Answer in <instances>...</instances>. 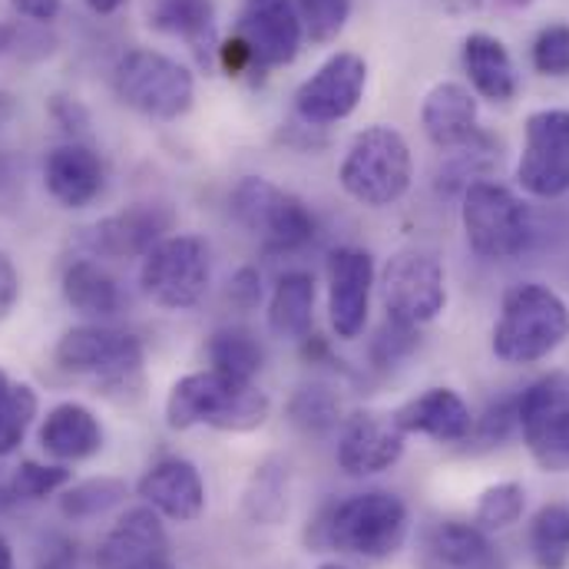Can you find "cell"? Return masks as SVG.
Segmentation results:
<instances>
[{
    "label": "cell",
    "instance_id": "cell-35",
    "mask_svg": "<svg viewBox=\"0 0 569 569\" xmlns=\"http://www.w3.org/2000/svg\"><path fill=\"white\" fill-rule=\"evenodd\" d=\"M40 411V398L30 385H10L7 395L0 398V457L13 453L20 447V440L27 437V430L33 425Z\"/></svg>",
    "mask_w": 569,
    "mask_h": 569
},
{
    "label": "cell",
    "instance_id": "cell-27",
    "mask_svg": "<svg viewBox=\"0 0 569 569\" xmlns=\"http://www.w3.org/2000/svg\"><path fill=\"white\" fill-rule=\"evenodd\" d=\"M60 291H63V301L90 318V321H103V318H113L120 315L123 308V291L117 279L93 259H77L63 269V279H60Z\"/></svg>",
    "mask_w": 569,
    "mask_h": 569
},
{
    "label": "cell",
    "instance_id": "cell-14",
    "mask_svg": "<svg viewBox=\"0 0 569 569\" xmlns=\"http://www.w3.org/2000/svg\"><path fill=\"white\" fill-rule=\"evenodd\" d=\"M176 216L166 202H137L123 212H113L93 222L83 232V246L100 259H142L152 246L172 232Z\"/></svg>",
    "mask_w": 569,
    "mask_h": 569
},
{
    "label": "cell",
    "instance_id": "cell-12",
    "mask_svg": "<svg viewBox=\"0 0 569 569\" xmlns=\"http://www.w3.org/2000/svg\"><path fill=\"white\" fill-rule=\"evenodd\" d=\"M517 182L537 199L569 192V110H537L523 123Z\"/></svg>",
    "mask_w": 569,
    "mask_h": 569
},
{
    "label": "cell",
    "instance_id": "cell-37",
    "mask_svg": "<svg viewBox=\"0 0 569 569\" xmlns=\"http://www.w3.org/2000/svg\"><path fill=\"white\" fill-rule=\"evenodd\" d=\"M415 348H418V328L415 325H405L398 318H385V325L371 338L368 355H371V365L375 368L388 371V368L401 365Z\"/></svg>",
    "mask_w": 569,
    "mask_h": 569
},
{
    "label": "cell",
    "instance_id": "cell-16",
    "mask_svg": "<svg viewBox=\"0 0 569 569\" xmlns=\"http://www.w3.org/2000/svg\"><path fill=\"white\" fill-rule=\"evenodd\" d=\"M375 262L365 249L341 246L328 256V321L341 341H355L371 311Z\"/></svg>",
    "mask_w": 569,
    "mask_h": 569
},
{
    "label": "cell",
    "instance_id": "cell-40",
    "mask_svg": "<svg viewBox=\"0 0 569 569\" xmlns=\"http://www.w3.org/2000/svg\"><path fill=\"white\" fill-rule=\"evenodd\" d=\"M513 430H520V421H517V398H503L497 405L487 408L483 418L473 421V433L483 447H493V443H503Z\"/></svg>",
    "mask_w": 569,
    "mask_h": 569
},
{
    "label": "cell",
    "instance_id": "cell-41",
    "mask_svg": "<svg viewBox=\"0 0 569 569\" xmlns=\"http://www.w3.org/2000/svg\"><path fill=\"white\" fill-rule=\"evenodd\" d=\"M50 117H53V123L70 137V140H80L90 133V113H87V107L80 103V100H73V97H53L50 100Z\"/></svg>",
    "mask_w": 569,
    "mask_h": 569
},
{
    "label": "cell",
    "instance_id": "cell-13",
    "mask_svg": "<svg viewBox=\"0 0 569 569\" xmlns=\"http://www.w3.org/2000/svg\"><path fill=\"white\" fill-rule=\"evenodd\" d=\"M365 87H368L365 57L351 50H338L295 90V113L308 127L341 123L358 110Z\"/></svg>",
    "mask_w": 569,
    "mask_h": 569
},
{
    "label": "cell",
    "instance_id": "cell-20",
    "mask_svg": "<svg viewBox=\"0 0 569 569\" xmlns=\"http://www.w3.org/2000/svg\"><path fill=\"white\" fill-rule=\"evenodd\" d=\"M169 560V537L152 507L127 510L100 540L97 569H146Z\"/></svg>",
    "mask_w": 569,
    "mask_h": 569
},
{
    "label": "cell",
    "instance_id": "cell-43",
    "mask_svg": "<svg viewBox=\"0 0 569 569\" xmlns=\"http://www.w3.org/2000/svg\"><path fill=\"white\" fill-rule=\"evenodd\" d=\"M17 301H20V272L13 259L0 249V321L17 308Z\"/></svg>",
    "mask_w": 569,
    "mask_h": 569
},
{
    "label": "cell",
    "instance_id": "cell-33",
    "mask_svg": "<svg viewBox=\"0 0 569 569\" xmlns=\"http://www.w3.org/2000/svg\"><path fill=\"white\" fill-rule=\"evenodd\" d=\"M288 421L301 433H328L341 425V398L328 385H301L288 398Z\"/></svg>",
    "mask_w": 569,
    "mask_h": 569
},
{
    "label": "cell",
    "instance_id": "cell-29",
    "mask_svg": "<svg viewBox=\"0 0 569 569\" xmlns=\"http://www.w3.org/2000/svg\"><path fill=\"white\" fill-rule=\"evenodd\" d=\"M262 361H266V351H262L259 338L242 325H226L209 338V365L216 375H222L229 381L256 385Z\"/></svg>",
    "mask_w": 569,
    "mask_h": 569
},
{
    "label": "cell",
    "instance_id": "cell-53",
    "mask_svg": "<svg viewBox=\"0 0 569 569\" xmlns=\"http://www.w3.org/2000/svg\"><path fill=\"white\" fill-rule=\"evenodd\" d=\"M533 0H493V7H503V10H523L530 7Z\"/></svg>",
    "mask_w": 569,
    "mask_h": 569
},
{
    "label": "cell",
    "instance_id": "cell-23",
    "mask_svg": "<svg viewBox=\"0 0 569 569\" xmlns=\"http://www.w3.org/2000/svg\"><path fill=\"white\" fill-rule=\"evenodd\" d=\"M146 20L166 37H179L202 67L219 57L216 37V3L212 0H149Z\"/></svg>",
    "mask_w": 569,
    "mask_h": 569
},
{
    "label": "cell",
    "instance_id": "cell-17",
    "mask_svg": "<svg viewBox=\"0 0 569 569\" xmlns=\"http://www.w3.org/2000/svg\"><path fill=\"white\" fill-rule=\"evenodd\" d=\"M405 430L395 415L358 411L341 425L338 437V467L348 477H371L391 470L405 453Z\"/></svg>",
    "mask_w": 569,
    "mask_h": 569
},
{
    "label": "cell",
    "instance_id": "cell-44",
    "mask_svg": "<svg viewBox=\"0 0 569 569\" xmlns=\"http://www.w3.org/2000/svg\"><path fill=\"white\" fill-rule=\"evenodd\" d=\"M219 63H222L226 73H232V77H242V73H252V70H256L252 50H249L239 37L219 43Z\"/></svg>",
    "mask_w": 569,
    "mask_h": 569
},
{
    "label": "cell",
    "instance_id": "cell-56",
    "mask_svg": "<svg viewBox=\"0 0 569 569\" xmlns=\"http://www.w3.org/2000/svg\"><path fill=\"white\" fill-rule=\"evenodd\" d=\"M318 569H348V567H341V563H325V567H318Z\"/></svg>",
    "mask_w": 569,
    "mask_h": 569
},
{
    "label": "cell",
    "instance_id": "cell-54",
    "mask_svg": "<svg viewBox=\"0 0 569 569\" xmlns=\"http://www.w3.org/2000/svg\"><path fill=\"white\" fill-rule=\"evenodd\" d=\"M10 385H13V381H10V378H7V371L0 368V398L7 395V388H10Z\"/></svg>",
    "mask_w": 569,
    "mask_h": 569
},
{
    "label": "cell",
    "instance_id": "cell-21",
    "mask_svg": "<svg viewBox=\"0 0 569 569\" xmlns=\"http://www.w3.org/2000/svg\"><path fill=\"white\" fill-rule=\"evenodd\" d=\"M421 127L437 149H463L480 137L477 97L463 83L443 80L430 87L421 103Z\"/></svg>",
    "mask_w": 569,
    "mask_h": 569
},
{
    "label": "cell",
    "instance_id": "cell-55",
    "mask_svg": "<svg viewBox=\"0 0 569 569\" xmlns=\"http://www.w3.org/2000/svg\"><path fill=\"white\" fill-rule=\"evenodd\" d=\"M146 569H176V567H172V563L166 560V563H156V567H146Z\"/></svg>",
    "mask_w": 569,
    "mask_h": 569
},
{
    "label": "cell",
    "instance_id": "cell-22",
    "mask_svg": "<svg viewBox=\"0 0 569 569\" xmlns=\"http://www.w3.org/2000/svg\"><path fill=\"white\" fill-rule=\"evenodd\" d=\"M395 421L405 433H425L440 443H460L473 433V415L467 401L450 388H427L425 395L411 398L395 411Z\"/></svg>",
    "mask_w": 569,
    "mask_h": 569
},
{
    "label": "cell",
    "instance_id": "cell-3",
    "mask_svg": "<svg viewBox=\"0 0 569 569\" xmlns=\"http://www.w3.org/2000/svg\"><path fill=\"white\" fill-rule=\"evenodd\" d=\"M272 401L256 385H239L222 375L192 371L179 378L166 398V425L172 430H189L196 425L249 433L269 421Z\"/></svg>",
    "mask_w": 569,
    "mask_h": 569
},
{
    "label": "cell",
    "instance_id": "cell-8",
    "mask_svg": "<svg viewBox=\"0 0 569 569\" xmlns=\"http://www.w3.org/2000/svg\"><path fill=\"white\" fill-rule=\"evenodd\" d=\"M232 216L269 252H298L318 232L308 206L262 176L239 179V186L232 189Z\"/></svg>",
    "mask_w": 569,
    "mask_h": 569
},
{
    "label": "cell",
    "instance_id": "cell-15",
    "mask_svg": "<svg viewBox=\"0 0 569 569\" xmlns=\"http://www.w3.org/2000/svg\"><path fill=\"white\" fill-rule=\"evenodd\" d=\"M236 37L252 50L256 70L288 67L305 40L295 0H246Z\"/></svg>",
    "mask_w": 569,
    "mask_h": 569
},
{
    "label": "cell",
    "instance_id": "cell-38",
    "mask_svg": "<svg viewBox=\"0 0 569 569\" xmlns=\"http://www.w3.org/2000/svg\"><path fill=\"white\" fill-rule=\"evenodd\" d=\"M73 473L63 463H37V460H23L13 473V490L20 500H43L63 487H70Z\"/></svg>",
    "mask_w": 569,
    "mask_h": 569
},
{
    "label": "cell",
    "instance_id": "cell-6",
    "mask_svg": "<svg viewBox=\"0 0 569 569\" xmlns=\"http://www.w3.org/2000/svg\"><path fill=\"white\" fill-rule=\"evenodd\" d=\"M142 341L133 331L87 321L70 328L53 351V361L60 371L77 378H93L107 391H127L140 381L142 375Z\"/></svg>",
    "mask_w": 569,
    "mask_h": 569
},
{
    "label": "cell",
    "instance_id": "cell-19",
    "mask_svg": "<svg viewBox=\"0 0 569 569\" xmlns=\"http://www.w3.org/2000/svg\"><path fill=\"white\" fill-rule=\"evenodd\" d=\"M43 182L47 192L63 209H87L103 196L107 166L93 146L80 140H67L53 146L43 159Z\"/></svg>",
    "mask_w": 569,
    "mask_h": 569
},
{
    "label": "cell",
    "instance_id": "cell-1",
    "mask_svg": "<svg viewBox=\"0 0 569 569\" xmlns=\"http://www.w3.org/2000/svg\"><path fill=\"white\" fill-rule=\"evenodd\" d=\"M408 507L391 490H365L331 503L308 530L315 550H338L361 560H388L408 540Z\"/></svg>",
    "mask_w": 569,
    "mask_h": 569
},
{
    "label": "cell",
    "instance_id": "cell-9",
    "mask_svg": "<svg viewBox=\"0 0 569 569\" xmlns=\"http://www.w3.org/2000/svg\"><path fill=\"white\" fill-rule=\"evenodd\" d=\"M212 279L209 246L199 236H166L142 256V295L166 311L196 308Z\"/></svg>",
    "mask_w": 569,
    "mask_h": 569
},
{
    "label": "cell",
    "instance_id": "cell-48",
    "mask_svg": "<svg viewBox=\"0 0 569 569\" xmlns=\"http://www.w3.org/2000/svg\"><path fill=\"white\" fill-rule=\"evenodd\" d=\"M20 43H23V33H20V27H17V23H7V20H0V57L13 53Z\"/></svg>",
    "mask_w": 569,
    "mask_h": 569
},
{
    "label": "cell",
    "instance_id": "cell-5",
    "mask_svg": "<svg viewBox=\"0 0 569 569\" xmlns=\"http://www.w3.org/2000/svg\"><path fill=\"white\" fill-rule=\"evenodd\" d=\"M460 222L467 246L487 262H507L530 249L533 216L507 186L500 182H467L460 202Z\"/></svg>",
    "mask_w": 569,
    "mask_h": 569
},
{
    "label": "cell",
    "instance_id": "cell-51",
    "mask_svg": "<svg viewBox=\"0 0 569 569\" xmlns=\"http://www.w3.org/2000/svg\"><path fill=\"white\" fill-rule=\"evenodd\" d=\"M17 500H20V497H17V490H13L10 483H0V513H3V510H10Z\"/></svg>",
    "mask_w": 569,
    "mask_h": 569
},
{
    "label": "cell",
    "instance_id": "cell-26",
    "mask_svg": "<svg viewBox=\"0 0 569 569\" xmlns=\"http://www.w3.org/2000/svg\"><path fill=\"white\" fill-rule=\"evenodd\" d=\"M463 73L473 87L477 97L490 100V103H510L520 90V80H517V67H513V57L510 50L503 47V40H497L493 33H470L463 40Z\"/></svg>",
    "mask_w": 569,
    "mask_h": 569
},
{
    "label": "cell",
    "instance_id": "cell-10",
    "mask_svg": "<svg viewBox=\"0 0 569 569\" xmlns=\"http://www.w3.org/2000/svg\"><path fill=\"white\" fill-rule=\"evenodd\" d=\"M517 421L533 463L569 473V375L550 371L517 395Z\"/></svg>",
    "mask_w": 569,
    "mask_h": 569
},
{
    "label": "cell",
    "instance_id": "cell-24",
    "mask_svg": "<svg viewBox=\"0 0 569 569\" xmlns=\"http://www.w3.org/2000/svg\"><path fill=\"white\" fill-rule=\"evenodd\" d=\"M425 569H503L500 553L477 523L443 520L425 533Z\"/></svg>",
    "mask_w": 569,
    "mask_h": 569
},
{
    "label": "cell",
    "instance_id": "cell-30",
    "mask_svg": "<svg viewBox=\"0 0 569 569\" xmlns=\"http://www.w3.org/2000/svg\"><path fill=\"white\" fill-rule=\"evenodd\" d=\"M288 490H291L288 463L279 457H269L266 463L256 467V473L246 487V500H242L246 517L262 527L282 523V517L288 513Z\"/></svg>",
    "mask_w": 569,
    "mask_h": 569
},
{
    "label": "cell",
    "instance_id": "cell-11",
    "mask_svg": "<svg viewBox=\"0 0 569 569\" xmlns=\"http://www.w3.org/2000/svg\"><path fill=\"white\" fill-rule=\"evenodd\" d=\"M381 295L388 318L421 328L447 308V272L430 249H401L381 272Z\"/></svg>",
    "mask_w": 569,
    "mask_h": 569
},
{
    "label": "cell",
    "instance_id": "cell-18",
    "mask_svg": "<svg viewBox=\"0 0 569 569\" xmlns=\"http://www.w3.org/2000/svg\"><path fill=\"white\" fill-rule=\"evenodd\" d=\"M137 493L146 507H152L159 517L176 523H192L206 510V483L192 460L186 457H166L152 463L137 483Z\"/></svg>",
    "mask_w": 569,
    "mask_h": 569
},
{
    "label": "cell",
    "instance_id": "cell-45",
    "mask_svg": "<svg viewBox=\"0 0 569 569\" xmlns=\"http://www.w3.org/2000/svg\"><path fill=\"white\" fill-rule=\"evenodd\" d=\"M23 17H30L33 23H50L60 17L63 10V0H10Z\"/></svg>",
    "mask_w": 569,
    "mask_h": 569
},
{
    "label": "cell",
    "instance_id": "cell-49",
    "mask_svg": "<svg viewBox=\"0 0 569 569\" xmlns=\"http://www.w3.org/2000/svg\"><path fill=\"white\" fill-rule=\"evenodd\" d=\"M93 13H100V17H110V13H117V10H123L127 7V0H83Z\"/></svg>",
    "mask_w": 569,
    "mask_h": 569
},
{
    "label": "cell",
    "instance_id": "cell-31",
    "mask_svg": "<svg viewBox=\"0 0 569 569\" xmlns=\"http://www.w3.org/2000/svg\"><path fill=\"white\" fill-rule=\"evenodd\" d=\"M527 540L537 569H569V503H543L530 520Z\"/></svg>",
    "mask_w": 569,
    "mask_h": 569
},
{
    "label": "cell",
    "instance_id": "cell-39",
    "mask_svg": "<svg viewBox=\"0 0 569 569\" xmlns=\"http://www.w3.org/2000/svg\"><path fill=\"white\" fill-rule=\"evenodd\" d=\"M533 67L543 77H557L567 80L569 77V23H550L537 33L533 40Z\"/></svg>",
    "mask_w": 569,
    "mask_h": 569
},
{
    "label": "cell",
    "instance_id": "cell-50",
    "mask_svg": "<svg viewBox=\"0 0 569 569\" xmlns=\"http://www.w3.org/2000/svg\"><path fill=\"white\" fill-rule=\"evenodd\" d=\"M13 113H17V100L0 90V127H7L13 120Z\"/></svg>",
    "mask_w": 569,
    "mask_h": 569
},
{
    "label": "cell",
    "instance_id": "cell-47",
    "mask_svg": "<svg viewBox=\"0 0 569 569\" xmlns=\"http://www.w3.org/2000/svg\"><path fill=\"white\" fill-rule=\"evenodd\" d=\"M40 569H83L80 567V557H77V550L73 547H60V550H53L50 557H47V563Z\"/></svg>",
    "mask_w": 569,
    "mask_h": 569
},
{
    "label": "cell",
    "instance_id": "cell-42",
    "mask_svg": "<svg viewBox=\"0 0 569 569\" xmlns=\"http://www.w3.org/2000/svg\"><path fill=\"white\" fill-rule=\"evenodd\" d=\"M229 298H232V305L242 308V311L256 308V305L262 301V272H259L256 266H242V269L232 276V282H229Z\"/></svg>",
    "mask_w": 569,
    "mask_h": 569
},
{
    "label": "cell",
    "instance_id": "cell-32",
    "mask_svg": "<svg viewBox=\"0 0 569 569\" xmlns=\"http://www.w3.org/2000/svg\"><path fill=\"white\" fill-rule=\"evenodd\" d=\"M127 500V483L120 477H90L63 490L60 513L67 520H97Z\"/></svg>",
    "mask_w": 569,
    "mask_h": 569
},
{
    "label": "cell",
    "instance_id": "cell-25",
    "mask_svg": "<svg viewBox=\"0 0 569 569\" xmlns=\"http://www.w3.org/2000/svg\"><path fill=\"white\" fill-rule=\"evenodd\" d=\"M40 447L63 463L90 460L93 453L103 450V425L87 405L63 401L47 411L40 425Z\"/></svg>",
    "mask_w": 569,
    "mask_h": 569
},
{
    "label": "cell",
    "instance_id": "cell-52",
    "mask_svg": "<svg viewBox=\"0 0 569 569\" xmlns=\"http://www.w3.org/2000/svg\"><path fill=\"white\" fill-rule=\"evenodd\" d=\"M0 569H13V550L3 537H0Z\"/></svg>",
    "mask_w": 569,
    "mask_h": 569
},
{
    "label": "cell",
    "instance_id": "cell-46",
    "mask_svg": "<svg viewBox=\"0 0 569 569\" xmlns=\"http://www.w3.org/2000/svg\"><path fill=\"white\" fill-rule=\"evenodd\" d=\"M20 192V179H17V166L13 159L0 156V202H13Z\"/></svg>",
    "mask_w": 569,
    "mask_h": 569
},
{
    "label": "cell",
    "instance_id": "cell-2",
    "mask_svg": "<svg viewBox=\"0 0 569 569\" xmlns=\"http://www.w3.org/2000/svg\"><path fill=\"white\" fill-rule=\"evenodd\" d=\"M569 338V305L547 284H513L503 295L490 348L503 365H537Z\"/></svg>",
    "mask_w": 569,
    "mask_h": 569
},
{
    "label": "cell",
    "instance_id": "cell-28",
    "mask_svg": "<svg viewBox=\"0 0 569 569\" xmlns=\"http://www.w3.org/2000/svg\"><path fill=\"white\" fill-rule=\"evenodd\" d=\"M315 325V279L308 272H284L269 298V328L279 338L305 341Z\"/></svg>",
    "mask_w": 569,
    "mask_h": 569
},
{
    "label": "cell",
    "instance_id": "cell-34",
    "mask_svg": "<svg viewBox=\"0 0 569 569\" xmlns=\"http://www.w3.org/2000/svg\"><path fill=\"white\" fill-rule=\"evenodd\" d=\"M527 510V490L523 483L517 480H503V483H493L480 493L477 507H473V523L483 530V533H497V530H507L513 523H520Z\"/></svg>",
    "mask_w": 569,
    "mask_h": 569
},
{
    "label": "cell",
    "instance_id": "cell-7",
    "mask_svg": "<svg viewBox=\"0 0 569 569\" xmlns=\"http://www.w3.org/2000/svg\"><path fill=\"white\" fill-rule=\"evenodd\" d=\"M113 87L117 97L149 120H162L172 123L179 117H186L196 103V80L192 73L149 47L127 50L113 70Z\"/></svg>",
    "mask_w": 569,
    "mask_h": 569
},
{
    "label": "cell",
    "instance_id": "cell-4",
    "mask_svg": "<svg viewBox=\"0 0 569 569\" xmlns=\"http://www.w3.org/2000/svg\"><path fill=\"white\" fill-rule=\"evenodd\" d=\"M341 189L371 209L395 206L408 196L415 179V156L408 140L395 127H368L348 142L341 169Z\"/></svg>",
    "mask_w": 569,
    "mask_h": 569
},
{
    "label": "cell",
    "instance_id": "cell-36",
    "mask_svg": "<svg viewBox=\"0 0 569 569\" xmlns=\"http://www.w3.org/2000/svg\"><path fill=\"white\" fill-rule=\"evenodd\" d=\"M295 10L301 17L305 37L315 43H328L345 30L351 17V0H295Z\"/></svg>",
    "mask_w": 569,
    "mask_h": 569
}]
</instances>
